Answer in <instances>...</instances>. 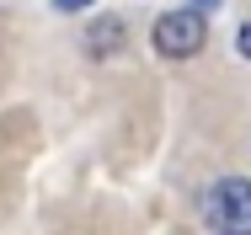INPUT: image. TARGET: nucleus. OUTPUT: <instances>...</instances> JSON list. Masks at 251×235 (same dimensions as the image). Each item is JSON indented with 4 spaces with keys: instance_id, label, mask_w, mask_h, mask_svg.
<instances>
[{
    "instance_id": "nucleus-1",
    "label": "nucleus",
    "mask_w": 251,
    "mask_h": 235,
    "mask_svg": "<svg viewBox=\"0 0 251 235\" xmlns=\"http://www.w3.org/2000/svg\"><path fill=\"white\" fill-rule=\"evenodd\" d=\"M198 209L214 235H251V182L246 177H219L203 192Z\"/></svg>"
},
{
    "instance_id": "nucleus-2",
    "label": "nucleus",
    "mask_w": 251,
    "mask_h": 235,
    "mask_svg": "<svg viewBox=\"0 0 251 235\" xmlns=\"http://www.w3.org/2000/svg\"><path fill=\"white\" fill-rule=\"evenodd\" d=\"M203 38H208V27H203L198 11H166L155 22V32H150V43H155L160 59H193L203 48Z\"/></svg>"
},
{
    "instance_id": "nucleus-3",
    "label": "nucleus",
    "mask_w": 251,
    "mask_h": 235,
    "mask_svg": "<svg viewBox=\"0 0 251 235\" xmlns=\"http://www.w3.org/2000/svg\"><path fill=\"white\" fill-rule=\"evenodd\" d=\"M123 43H128V22H123V16H91L86 32H80L86 59H118Z\"/></svg>"
},
{
    "instance_id": "nucleus-4",
    "label": "nucleus",
    "mask_w": 251,
    "mask_h": 235,
    "mask_svg": "<svg viewBox=\"0 0 251 235\" xmlns=\"http://www.w3.org/2000/svg\"><path fill=\"white\" fill-rule=\"evenodd\" d=\"M53 5H59V11H91L97 0H53Z\"/></svg>"
},
{
    "instance_id": "nucleus-5",
    "label": "nucleus",
    "mask_w": 251,
    "mask_h": 235,
    "mask_svg": "<svg viewBox=\"0 0 251 235\" xmlns=\"http://www.w3.org/2000/svg\"><path fill=\"white\" fill-rule=\"evenodd\" d=\"M235 48H241V53L251 59V27H241V32H235Z\"/></svg>"
}]
</instances>
